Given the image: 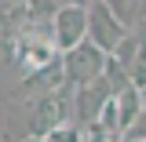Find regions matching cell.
I'll return each mask as SVG.
<instances>
[{
  "label": "cell",
  "instance_id": "12",
  "mask_svg": "<svg viewBox=\"0 0 146 142\" xmlns=\"http://www.w3.org/2000/svg\"><path fill=\"white\" fill-rule=\"evenodd\" d=\"M102 4H106V7L121 18L124 26H131V22L139 18V0H102Z\"/></svg>",
  "mask_w": 146,
  "mask_h": 142
},
{
  "label": "cell",
  "instance_id": "13",
  "mask_svg": "<svg viewBox=\"0 0 146 142\" xmlns=\"http://www.w3.org/2000/svg\"><path fill=\"white\" fill-rule=\"evenodd\" d=\"M48 142H84V127L77 124V120H66L62 127H55L51 135H48Z\"/></svg>",
  "mask_w": 146,
  "mask_h": 142
},
{
  "label": "cell",
  "instance_id": "4",
  "mask_svg": "<svg viewBox=\"0 0 146 142\" xmlns=\"http://www.w3.org/2000/svg\"><path fill=\"white\" fill-rule=\"evenodd\" d=\"M124 36H128V26L110 11L102 0H95V4L88 7V40L99 48V51L113 55V51H117V44H121Z\"/></svg>",
  "mask_w": 146,
  "mask_h": 142
},
{
  "label": "cell",
  "instance_id": "9",
  "mask_svg": "<svg viewBox=\"0 0 146 142\" xmlns=\"http://www.w3.org/2000/svg\"><path fill=\"white\" fill-rule=\"evenodd\" d=\"M66 4H73V0H29V4H26V11H29V26H51L55 15H58Z\"/></svg>",
  "mask_w": 146,
  "mask_h": 142
},
{
  "label": "cell",
  "instance_id": "10",
  "mask_svg": "<svg viewBox=\"0 0 146 142\" xmlns=\"http://www.w3.org/2000/svg\"><path fill=\"white\" fill-rule=\"evenodd\" d=\"M135 55H139V36H131V33H128L124 40L117 44V51L110 55V58H113V62H117L124 73H131V66H135Z\"/></svg>",
  "mask_w": 146,
  "mask_h": 142
},
{
  "label": "cell",
  "instance_id": "15",
  "mask_svg": "<svg viewBox=\"0 0 146 142\" xmlns=\"http://www.w3.org/2000/svg\"><path fill=\"white\" fill-rule=\"evenodd\" d=\"M139 18L146 22V0H139Z\"/></svg>",
  "mask_w": 146,
  "mask_h": 142
},
{
  "label": "cell",
  "instance_id": "14",
  "mask_svg": "<svg viewBox=\"0 0 146 142\" xmlns=\"http://www.w3.org/2000/svg\"><path fill=\"white\" fill-rule=\"evenodd\" d=\"M124 142H146V109L135 117V124L124 131Z\"/></svg>",
  "mask_w": 146,
  "mask_h": 142
},
{
  "label": "cell",
  "instance_id": "16",
  "mask_svg": "<svg viewBox=\"0 0 146 142\" xmlns=\"http://www.w3.org/2000/svg\"><path fill=\"white\" fill-rule=\"evenodd\" d=\"M0 4H29V0H0Z\"/></svg>",
  "mask_w": 146,
  "mask_h": 142
},
{
  "label": "cell",
  "instance_id": "7",
  "mask_svg": "<svg viewBox=\"0 0 146 142\" xmlns=\"http://www.w3.org/2000/svg\"><path fill=\"white\" fill-rule=\"evenodd\" d=\"M66 88V69H62V58L48 66V69H36L29 73L26 80H22V95H36V98H44V95H55V91Z\"/></svg>",
  "mask_w": 146,
  "mask_h": 142
},
{
  "label": "cell",
  "instance_id": "11",
  "mask_svg": "<svg viewBox=\"0 0 146 142\" xmlns=\"http://www.w3.org/2000/svg\"><path fill=\"white\" fill-rule=\"evenodd\" d=\"M102 80L110 84V91H113V98H117L121 91H128V88H131V77H128V73L121 69V66H117L113 58L106 62V73H102Z\"/></svg>",
  "mask_w": 146,
  "mask_h": 142
},
{
  "label": "cell",
  "instance_id": "6",
  "mask_svg": "<svg viewBox=\"0 0 146 142\" xmlns=\"http://www.w3.org/2000/svg\"><path fill=\"white\" fill-rule=\"evenodd\" d=\"M113 102V91H110V84L99 77V80H91V84H84V88H73V109H77V124L88 127L99 120V113Z\"/></svg>",
  "mask_w": 146,
  "mask_h": 142
},
{
  "label": "cell",
  "instance_id": "5",
  "mask_svg": "<svg viewBox=\"0 0 146 142\" xmlns=\"http://www.w3.org/2000/svg\"><path fill=\"white\" fill-rule=\"evenodd\" d=\"M51 33H55V48L66 55L73 51L77 44L88 40V7L84 4H66L51 22Z\"/></svg>",
  "mask_w": 146,
  "mask_h": 142
},
{
  "label": "cell",
  "instance_id": "2",
  "mask_svg": "<svg viewBox=\"0 0 146 142\" xmlns=\"http://www.w3.org/2000/svg\"><path fill=\"white\" fill-rule=\"evenodd\" d=\"M73 88L66 84L55 95H44L33 102V113H29V139H48L55 127H62L70 120V106H73Z\"/></svg>",
  "mask_w": 146,
  "mask_h": 142
},
{
  "label": "cell",
  "instance_id": "1",
  "mask_svg": "<svg viewBox=\"0 0 146 142\" xmlns=\"http://www.w3.org/2000/svg\"><path fill=\"white\" fill-rule=\"evenodd\" d=\"M62 58V51L55 48V33L51 26H29L26 33L15 40V62L26 69V77L36 69H48Z\"/></svg>",
  "mask_w": 146,
  "mask_h": 142
},
{
  "label": "cell",
  "instance_id": "17",
  "mask_svg": "<svg viewBox=\"0 0 146 142\" xmlns=\"http://www.w3.org/2000/svg\"><path fill=\"white\" fill-rule=\"evenodd\" d=\"M26 142H48V139H26Z\"/></svg>",
  "mask_w": 146,
  "mask_h": 142
},
{
  "label": "cell",
  "instance_id": "8",
  "mask_svg": "<svg viewBox=\"0 0 146 142\" xmlns=\"http://www.w3.org/2000/svg\"><path fill=\"white\" fill-rule=\"evenodd\" d=\"M113 106H117V120H121V131H128V127L135 124V117H139V113L146 109V98H143V91L131 84L128 91H121V95L113 98Z\"/></svg>",
  "mask_w": 146,
  "mask_h": 142
},
{
  "label": "cell",
  "instance_id": "3",
  "mask_svg": "<svg viewBox=\"0 0 146 142\" xmlns=\"http://www.w3.org/2000/svg\"><path fill=\"white\" fill-rule=\"evenodd\" d=\"M106 62H110V55H106V51H99L91 40L77 44L73 51L62 55L66 84H70V88H84V84H91V80H99V77L106 73Z\"/></svg>",
  "mask_w": 146,
  "mask_h": 142
}]
</instances>
